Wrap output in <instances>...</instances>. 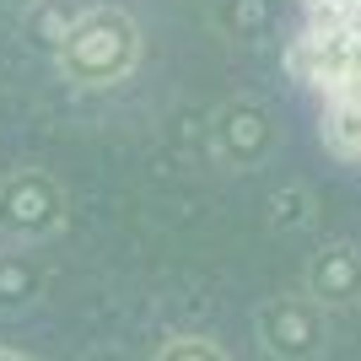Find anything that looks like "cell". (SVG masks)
<instances>
[{
  "label": "cell",
  "mask_w": 361,
  "mask_h": 361,
  "mask_svg": "<svg viewBox=\"0 0 361 361\" xmlns=\"http://www.w3.org/2000/svg\"><path fill=\"white\" fill-rule=\"evenodd\" d=\"M0 361H16V356H6V350H0Z\"/></svg>",
  "instance_id": "8fae6325"
},
{
  "label": "cell",
  "mask_w": 361,
  "mask_h": 361,
  "mask_svg": "<svg viewBox=\"0 0 361 361\" xmlns=\"http://www.w3.org/2000/svg\"><path fill=\"white\" fill-rule=\"evenodd\" d=\"M275 226L281 232H297V226H307V211H297V205H307V189H286V195H275Z\"/></svg>",
  "instance_id": "9c48e42d"
},
{
  "label": "cell",
  "mask_w": 361,
  "mask_h": 361,
  "mask_svg": "<svg viewBox=\"0 0 361 361\" xmlns=\"http://www.w3.org/2000/svg\"><path fill=\"white\" fill-rule=\"evenodd\" d=\"M275 146H281V130H275V114L259 97H226L211 114V151L221 167H238V173L270 167Z\"/></svg>",
  "instance_id": "277c9868"
},
{
  "label": "cell",
  "mask_w": 361,
  "mask_h": 361,
  "mask_svg": "<svg viewBox=\"0 0 361 361\" xmlns=\"http://www.w3.org/2000/svg\"><path fill=\"white\" fill-rule=\"evenodd\" d=\"M54 65H60V75L81 92H103V87L130 81V71L140 65L135 16L124 11V6H87V11H75Z\"/></svg>",
  "instance_id": "7a4b0ae2"
},
{
  "label": "cell",
  "mask_w": 361,
  "mask_h": 361,
  "mask_svg": "<svg viewBox=\"0 0 361 361\" xmlns=\"http://www.w3.org/2000/svg\"><path fill=\"white\" fill-rule=\"evenodd\" d=\"M302 291L324 307V313H340V307H356L361 302V248L356 243H324L307 270H302Z\"/></svg>",
  "instance_id": "8992f818"
},
{
  "label": "cell",
  "mask_w": 361,
  "mask_h": 361,
  "mask_svg": "<svg viewBox=\"0 0 361 361\" xmlns=\"http://www.w3.org/2000/svg\"><path fill=\"white\" fill-rule=\"evenodd\" d=\"M151 361H226V350L216 340H205V334H173V340L157 345Z\"/></svg>",
  "instance_id": "ba28073f"
},
{
  "label": "cell",
  "mask_w": 361,
  "mask_h": 361,
  "mask_svg": "<svg viewBox=\"0 0 361 361\" xmlns=\"http://www.w3.org/2000/svg\"><path fill=\"white\" fill-rule=\"evenodd\" d=\"M254 334L270 361H318L329 345V313L307 291L302 297H270L254 313Z\"/></svg>",
  "instance_id": "5b68a950"
},
{
  "label": "cell",
  "mask_w": 361,
  "mask_h": 361,
  "mask_svg": "<svg viewBox=\"0 0 361 361\" xmlns=\"http://www.w3.org/2000/svg\"><path fill=\"white\" fill-rule=\"evenodd\" d=\"M71 221V200L49 167H11L0 178V238L49 243Z\"/></svg>",
  "instance_id": "3957f363"
},
{
  "label": "cell",
  "mask_w": 361,
  "mask_h": 361,
  "mask_svg": "<svg viewBox=\"0 0 361 361\" xmlns=\"http://www.w3.org/2000/svg\"><path fill=\"white\" fill-rule=\"evenodd\" d=\"M38 297V270L27 259H0V307H22Z\"/></svg>",
  "instance_id": "52a82bcc"
},
{
  "label": "cell",
  "mask_w": 361,
  "mask_h": 361,
  "mask_svg": "<svg viewBox=\"0 0 361 361\" xmlns=\"http://www.w3.org/2000/svg\"><path fill=\"white\" fill-rule=\"evenodd\" d=\"M6 6H16V11H32V6H49V0H6Z\"/></svg>",
  "instance_id": "30bf717a"
},
{
  "label": "cell",
  "mask_w": 361,
  "mask_h": 361,
  "mask_svg": "<svg viewBox=\"0 0 361 361\" xmlns=\"http://www.w3.org/2000/svg\"><path fill=\"white\" fill-rule=\"evenodd\" d=\"M286 71L318 103V135L361 167V0H297Z\"/></svg>",
  "instance_id": "6da1fadb"
}]
</instances>
